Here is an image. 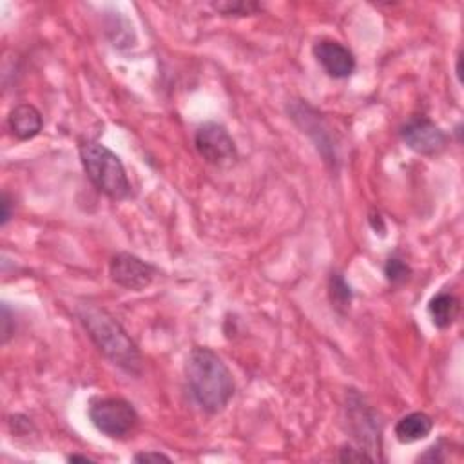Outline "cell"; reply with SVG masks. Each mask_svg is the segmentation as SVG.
Wrapping results in <instances>:
<instances>
[{
  "instance_id": "6da1fadb",
  "label": "cell",
  "mask_w": 464,
  "mask_h": 464,
  "mask_svg": "<svg viewBox=\"0 0 464 464\" xmlns=\"http://www.w3.org/2000/svg\"><path fill=\"white\" fill-rule=\"evenodd\" d=\"M185 379L195 403L207 414H220L236 392V383L223 360L211 348H192L185 361Z\"/></svg>"
},
{
  "instance_id": "7a4b0ae2",
  "label": "cell",
  "mask_w": 464,
  "mask_h": 464,
  "mask_svg": "<svg viewBox=\"0 0 464 464\" xmlns=\"http://www.w3.org/2000/svg\"><path fill=\"white\" fill-rule=\"evenodd\" d=\"M81 323L98 351L114 365L131 375H140L143 358L126 329L105 308L93 303H82L76 308Z\"/></svg>"
},
{
  "instance_id": "3957f363",
  "label": "cell",
  "mask_w": 464,
  "mask_h": 464,
  "mask_svg": "<svg viewBox=\"0 0 464 464\" xmlns=\"http://www.w3.org/2000/svg\"><path fill=\"white\" fill-rule=\"evenodd\" d=\"M84 171L91 183L111 200H126L131 197V182L126 167L116 154L100 142L86 140L79 147Z\"/></svg>"
},
{
  "instance_id": "277c9868",
  "label": "cell",
  "mask_w": 464,
  "mask_h": 464,
  "mask_svg": "<svg viewBox=\"0 0 464 464\" xmlns=\"http://www.w3.org/2000/svg\"><path fill=\"white\" fill-rule=\"evenodd\" d=\"M89 421L109 439L129 437L140 422L136 408L122 398H102L89 405Z\"/></svg>"
},
{
  "instance_id": "5b68a950",
  "label": "cell",
  "mask_w": 464,
  "mask_h": 464,
  "mask_svg": "<svg viewBox=\"0 0 464 464\" xmlns=\"http://www.w3.org/2000/svg\"><path fill=\"white\" fill-rule=\"evenodd\" d=\"M195 145L200 157L214 167H230L238 160V147L228 131L216 122H207L198 128Z\"/></svg>"
},
{
  "instance_id": "8992f818",
  "label": "cell",
  "mask_w": 464,
  "mask_h": 464,
  "mask_svg": "<svg viewBox=\"0 0 464 464\" xmlns=\"http://www.w3.org/2000/svg\"><path fill=\"white\" fill-rule=\"evenodd\" d=\"M346 419L351 432L354 434V439L358 441L360 448L370 452H379L381 448V421L377 412L367 405L365 398L352 391L351 398L346 403ZM372 455V453H370ZM377 460V459H375Z\"/></svg>"
},
{
  "instance_id": "52a82bcc",
  "label": "cell",
  "mask_w": 464,
  "mask_h": 464,
  "mask_svg": "<svg viewBox=\"0 0 464 464\" xmlns=\"http://www.w3.org/2000/svg\"><path fill=\"white\" fill-rule=\"evenodd\" d=\"M399 135L408 149L422 154V157H434V154L443 152L448 145V135L429 116L422 114L408 119L401 126Z\"/></svg>"
},
{
  "instance_id": "ba28073f",
  "label": "cell",
  "mask_w": 464,
  "mask_h": 464,
  "mask_svg": "<svg viewBox=\"0 0 464 464\" xmlns=\"http://www.w3.org/2000/svg\"><path fill=\"white\" fill-rule=\"evenodd\" d=\"M109 275L111 280L122 289L143 290L157 278L159 268L135 254L119 252L109 263Z\"/></svg>"
},
{
  "instance_id": "9c48e42d",
  "label": "cell",
  "mask_w": 464,
  "mask_h": 464,
  "mask_svg": "<svg viewBox=\"0 0 464 464\" xmlns=\"http://www.w3.org/2000/svg\"><path fill=\"white\" fill-rule=\"evenodd\" d=\"M313 53L320 66L325 69V73L332 76V79L343 81L348 79V76H352V73L356 71L354 53L337 41H329V38H325V41L314 44Z\"/></svg>"
},
{
  "instance_id": "30bf717a",
  "label": "cell",
  "mask_w": 464,
  "mask_h": 464,
  "mask_svg": "<svg viewBox=\"0 0 464 464\" xmlns=\"http://www.w3.org/2000/svg\"><path fill=\"white\" fill-rule=\"evenodd\" d=\"M290 114H292V120L303 129V133H306L316 142V147L321 151L325 162L336 164V151L329 138V128L320 119V114L311 105L303 102L294 104Z\"/></svg>"
},
{
  "instance_id": "8fae6325",
  "label": "cell",
  "mask_w": 464,
  "mask_h": 464,
  "mask_svg": "<svg viewBox=\"0 0 464 464\" xmlns=\"http://www.w3.org/2000/svg\"><path fill=\"white\" fill-rule=\"evenodd\" d=\"M8 128L15 138L22 142L33 140L35 136L41 135L44 128L43 114L31 104H20L10 112Z\"/></svg>"
},
{
  "instance_id": "7c38bea8",
  "label": "cell",
  "mask_w": 464,
  "mask_h": 464,
  "mask_svg": "<svg viewBox=\"0 0 464 464\" xmlns=\"http://www.w3.org/2000/svg\"><path fill=\"white\" fill-rule=\"evenodd\" d=\"M434 430V419L424 412H412L401 417L396 424L394 434L401 445H414L427 439Z\"/></svg>"
},
{
  "instance_id": "4fadbf2b",
  "label": "cell",
  "mask_w": 464,
  "mask_h": 464,
  "mask_svg": "<svg viewBox=\"0 0 464 464\" xmlns=\"http://www.w3.org/2000/svg\"><path fill=\"white\" fill-rule=\"evenodd\" d=\"M460 314V301L450 292H439L436 294L429 303V316L432 323L445 330L450 329Z\"/></svg>"
},
{
  "instance_id": "5bb4252c",
  "label": "cell",
  "mask_w": 464,
  "mask_h": 464,
  "mask_svg": "<svg viewBox=\"0 0 464 464\" xmlns=\"http://www.w3.org/2000/svg\"><path fill=\"white\" fill-rule=\"evenodd\" d=\"M329 298L337 313L344 314L352 303V289L341 273H332L329 278Z\"/></svg>"
},
{
  "instance_id": "9a60e30c",
  "label": "cell",
  "mask_w": 464,
  "mask_h": 464,
  "mask_svg": "<svg viewBox=\"0 0 464 464\" xmlns=\"http://www.w3.org/2000/svg\"><path fill=\"white\" fill-rule=\"evenodd\" d=\"M211 6L221 17H251L263 10L261 4L252 3V0H247V3L245 0H236V3L227 0V3H213Z\"/></svg>"
},
{
  "instance_id": "2e32d148",
  "label": "cell",
  "mask_w": 464,
  "mask_h": 464,
  "mask_svg": "<svg viewBox=\"0 0 464 464\" xmlns=\"http://www.w3.org/2000/svg\"><path fill=\"white\" fill-rule=\"evenodd\" d=\"M384 276L392 285L399 287V285H405L410 280L412 268H410V265L403 258L391 256L384 263Z\"/></svg>"
},
{
  "instance_id": "e0dca14e",
  "label": "cell",
  "mask_w": 464,
  "mask_h": 464,
  "mask_svg": "<svg viewBox=\"0 0 464 464\" xmlns=\"http://www.w3.org/2000/svg\"><path fill=\"white\" fill-rule=\"evenodd\" d=\"M339 460L341 462H375V457L370 455L367 450L360 448V446H352V445H344L339 450Z\"/></svg>"
},
{
  "instance_id": "ac0fdd59",
  "label": "cell",
  "mask_w": 464,
  "mask_h": 464,
  "mask_svg": "<svg viewBox=\"0 0 464 464\" xmlns=\"http://www.w3.org/2000/svg\"><path fill=\"white\" fill-rule=\"evenodd\" d=\"M15 334V327H13V314L10 311L8 303L3 305V343L6 344Z\"/></svg>"
},
{
  "instance_id": "d6986e66",
  "label": "cell",
  "mask_w": 464,
  "mask_h": 464,
  "mask_svg": "<svg viewBox=\"0 0 464 464\" xmlns=\"http://www.w3.org/2000/svg\"><path fill=\"white\" fill-rule=\"evenodd\" d=\"M443 452H445V450H443V441H439L437 445L430 446V448L427 450V453L419 455V459H417V460H421V462H432V464L445 462V460H446V457H445V453H443Z\"/></svg>"
},
{
  "instance_id": "ffe728a7",
  "label": "cell",
  "mask_w": 464,
  "mask_h": 464,
  "mask_svg": "<svg viewBox=\"0 0 464 464\" xmlns=\"http://www.w3.org/2000/svg\"><path fill=\"white\" fill-rule=\"evenodd\" d=\"M0 209H3V213H0V225L6 227L10 220L13 218V202L8 192H3V198H0Z\"/></svg>"
},
{
  "instance_id": "44dd1931",
  "label": "cell",
  "mask_w": 464,
  "mask_h": 464,
  "mask_svg": "<svg viewBox=\"0 0 464 464\" xmlns=\"http://www.w3.org/2000/svg\"><path fill=\"white\" fill-rule=\"evenodd\" d=\"M133 460H135V462H160V460L171 462L173 459H171L169 455L162 453V452H140V453H136V455L133 457Z\"/></svg>"
},
{
  "instance_id": "7402d4cb",
  "label": "cell",
  "mask_w": 464,
  "mask_h": 464,
  "mask_svg": "<svg viewBox=\"0 0 464 464\" xmlns=\"http://www.w3.org/2000/svg\"><path fill=\"white\" fill-rule=\"evenodd\" d=\"M10 424L13 427V434H17V436L26 434L31 429V421L27 417H24V415H12L10 417Z\"/></svg>"
},
{
  "instance_id": "603a6c76",
  "label": "cell",
  "mask_w": 464,
  "mask_h": 464,
  "mask_svg": "<svg viewBox=\"0 0 464 464\" xmlns=\"http://www.w3.org/2000/svg\"><path fill=\"white\" fill-rule=\"evenodd\" d=\"M67 460H69V462H95L93 459H89V457H86V455H69Z\"/></svg>"
}]
</instances>
